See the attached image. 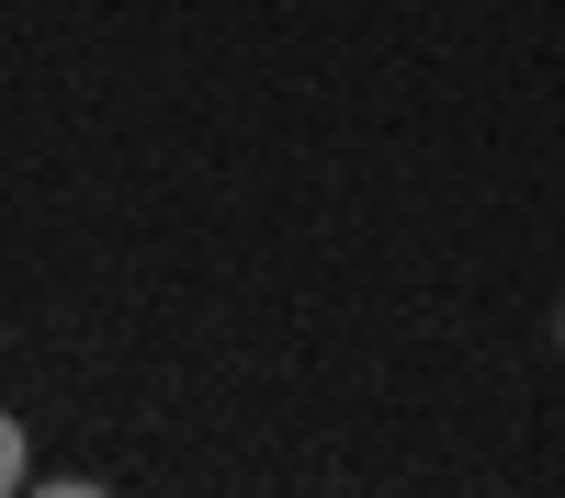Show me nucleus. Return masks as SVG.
I'll return each instance as SVG.
<instances>
[{"instance_id":"obj_2","label":"nucleus","mask_w":565,"mask_h":498,"mask_svg":"<svg viewBox=\"0 0 565 498\" xmlns=\"http://www.w3.org/2000/svg\"><path fill=\"white\" fill-rule=\"evenodd\" d=\"M23 498H114L103 476H45V487H23Z\"/></svg>"},{"instance_id":"obj_1","label":"nucleus","mask_w":565,"mask_h":498,"mask_svg":"<svg viewBox=\"0 0 565 498\" xmlns=\"http://www.w3.org/2000/svg\"><path fill=\"white\" fill-rule=\"evenodd\" d=\"M23 487H34V453H23V420L0 407V498H23Z\"/></svg>"},{"instance_id":"obj_3","label":"nucleus","mask_w":565,"mask_h":498,"mask_svg":"<svg viewBox=\"0 0 565 498\" xmlns=\"http://www.w3.org/2000/svg\"><path fill=\"white\" fill-rule=\"evenodd\" d=\"M554 340H565V295H554Z\"/></svg>"}]
</instances>
